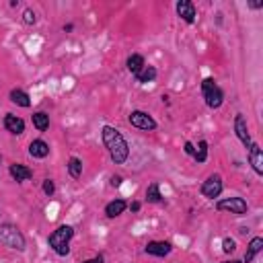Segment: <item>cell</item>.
Wrapping results in <instances>:
<instances>
[{
	"instance_id": "cell-1",
	"label": "cell",
	"mask_w": 263,
	"mask_h": 263,
	"mask_svg": "<svg viewBox=\"0 0 263 263\" xmlns=\"http://www.w3.org/2000/svg\"><path fill=\"white\" fill-rule=\"evenodd\" d=\"M101 140H103V146L111 158L113 164H125L127 158H129V144L127 140L123 138V134L113 127V125H103L101 127Z\"/></svg>"
},
{
	"instance_id": "cell-2",
	"label": "cell",
	"mask_w": 263,
	"mask_h": 263,
	"mask_svg": "<svg viewBox=\"0 0 263 263\" xmlns=\"http://www.w3.org/2000/svg\"><path fill=\"white\" fill-rule=\"evenodd\" d=\"M74 238V226L70 224H60L55 230L49 232L47 236V247L58 255V257H66L70 255V240Z\"/></svg>"
},
{
	"instance_id": "cell-3",
	"label": "cell",
	"mask_w": 263,
	"mask_h": 263,
	"mask_svg": "<svg viewBox=\"0 0 263 263\" xmlns=\"http://www.w3.org/2000/svg\"><path fill=\"white\" fill-rule=\"evenodd\" d=\"M0 242L12 251H18L23 253L27 249V238L25 234L21 232V228L12 222H2L0 224Z\"/></svg>"
},
{
	"instance_id": "cell-4",
	"label": "cell",
	"mask_w": 263,
	"mask_h": 263,
	"mask_svg": "<svg viewBox=\"0 0 263 263\" xmlns=\"http://www.w3.org/2000/svg\"><path fill=\"white\" fill-rule=\"evenodd\" d=\"M201 97H203L205 107H210V109H220L224 105V90L212 76L201 80Z\"/></svg>"
},
{
	"instance_id": "cell-5",
	"label": "cell",
	"mask_w": 263,
	"mask_h": 263,
	"mask_svg": "<svg viewBox=\"0 0 263 263\" xmlns=\"http://www.w3.org/2000/svg\"><path fill=\"white\" fill-rule=\"evenodd\" d=\"M127 123L136 129H142V132H154L158 127V121L148 111H142V109H134L127 115Z\"/></svg>"
},
{
	"instance_id": "cell-6",
	"label": "cell",
	"mask_w": 263,
	"mask_h": 263,
	"mask_svg": "<svg viewBox=\"0 0 263 263\" xmlns=\"http://www.w3.org/2000/svg\"><path fill=\"white\" fill-rule=\"evenodd\" d=\"M222 191H224V181H222V175H218V173L208 175L205 181H201V185H199V193L205 199H216L222 195Z\"/></svg>"
},
{
	"instance_id": "cell-7",
	"label": "cell",
	"mask_w": 263,
	"mask_h": 263,
	"mask_svg": "<svg viewBox=\"0 0 263 263\" xmlns=\"http://www.w3.org/2000/svg\"><path fill=\"white\" fill-rule=\"evenodd\" d=\"M216 210L226 212V214H234V216H245L249 212V203L245 197H222L216 201Z\"/></svg>"
},
{
	"instance_id": "cell-8",
	"label": "cell",
	"mask_w": 263,
	"mask_h": 263,
	"mask_svg": "<svg viewBox=\"0 0 263 263\" xmlns=\"http://www.w3.org/2000/svg\"><path fill=\"white\" fill-rule=\"evenodd\" d=\"M232 129H234V136L238 138V142L249 148L253 144V138H251V132H249V125H247V119L242 113H236L234 115V121H232Z\"/></svg>"
},
{
	"instance_id": "cell-9",
	"label": "cell",
	"mask_w": 263,
	"mask_h": 263,
	"mask_svg": "<svg viewBox=\"0 0 263 263\" xmlns=\"http://www.w3.org/2000/svg\"><path fill=\"white\" fill-rule=\"evenodd\" d=\"M247 160H249L251 168L255 171V175L263 177V150H261V146H259L255 140H253V144L247 148Z\"/></svg>"
},
{
	"instance_id": "cell-10",
	"label": "cell",
	"mask_w": 263,
	"mask_h": 263,
	"mask_svg": "<svg viewBox=\"0 0 263 263\" xmlns=\"http://www.w3.org/2000/svg\"><path fill=\"white\" fill-rule=\"evenodd\" d=\"M175 10H177L179 18L183 23H187V25H193L197 21V8H195V4L191 0H179L175 4Z\"/></svg>"
},
{
	"instance_id": "cell-11",
	"label": "cell",
	"mask_w": 263,
	"mask_h": 263,
	"mask_svg": "<svg viewBox=\"0 0 263 263\" xmlns=\"http://www.w3.org/2000/svg\"><path fill=\"white\" fill-rule=\"evenodd\" d=\"M2 125H4V129H6L8 134H12V136H23V134H25V127H27L25 119L18 117V115H14V113H4Z\"/></svg>"
},
{
	"instance_id": "cell-12",
	"label": "cell",
	"mask_w": 263,
	"mask_h": 263,
	"mask_svg": "<svg viewBox=\"0 0 263 263\" xmlns=\"http://www.w3.org/2000/svg\"><path fill=\"white\" fill-rule=\"evenodd\" d=\"M171 251H173V245H171L168 240H150V242L144 247V253H146V255L158 257V259L171 255Z\"/></svg>"
},
{
	"instance_id": "cell-13",
	"label": "cell",
	"mask_w": 263,
	"mask_h": 263,
	"mask_svg": "<svg viewBox=\"0 0 263 263\" xmlns=\"http://www.w3.org/2000/svg\"><path fill=\"white\" fill-rule=\"evenodd\" d=\"M8 175L16 183H25V181L33 179V168H29L23 162H12V164H8Z\"/></svg>"
},
{
	"instance_id": "cell-14",
	"label": "cell",
	"mask_w": 263,
	"mask_h": 263,
	"mask_svg": "<svg viewBox=\"0 0 263 263\" xmlns=\"http://www.w3.org/2000/svg\"><path fill=\"white\" fill-rule=\"evenodd\" d=\"M29 156H33V158H47L49 156V144L45 142V140H41V138H35V140H31L29 142Z\"/></svg>"
},
{
	"instance_id": "cell-15",
	"label": "cell",
	"mask_w": 263,
	"mask_h": 263,
	"mask_svg": "<svg viewBox=\"0 0 263 263\" xmlns=\"http://www.w3.org/2000/svg\"><path fill=\"white\" fill-rule=\"evenodd\" d=\"M261 251H263V236H253V238L249 240V245H247V253H245V257H242V263H253L255 257H257Z\"/></svg>"
},
{
	"instance_id": "cell-16",
	"label": "cell",
	"mask_w": 263,
	"mask_h": 263,
	"mask_svg": "<svg viewBox=\"0 0 263 263\" xmlns=\"http://www.w3.org/2000/svg\"><path fill=\"white\" fill-rule=\"evenodd\" d=\"M8 99H10V103L16 105V107H23V109H29V107H31V97H29V92L23 90V88H10Z\"/></svg>"
},
{
	"instance_id": "cell-17",
	"label": "cell",
	"mask_w": 263,
	"mask_h": 263,
	"mask_svg": "<svg viewBox=\"0 0 263 263\" xmlns=\"http://www.w3.org/2000/svg\"><path fill=\"white\" fill-rule=\"evenodd\" d=\"M125 210H127V201L121 199V197H117V199H113V201H109V203L105 205V216H107L109 220H113V218H119Z\"/></svg>"
},
{
	"instance_id": "cell-18",
	"label": "cell",
	"mask_w": 263,
	"mask_h": 263,
	"mask_svg": "<svg viewBox=\"0 0 263 263\" xmlns=\"http://www.w3.org/2000/svg\"><path fill=\"white\" fill-rule=\"evenodd\" d=\"M144 66H146V60H144L142 53H132V55H127V60H125V68H127V72H129L132 76H136Z\"/></svg>"
},
{
	"instance_id": "cell-19",
	"label": "cell",
	"mask_w": 263,
	"mask_h": 263,
	"mask_svg": "<svg viewBox=\"0 0 263 263\" xmlns=\"http://www.w3.org/2000/svg\"><path fill=\"white\" fill-rule=\"evenodd\" d=\"M156 76H158V70H156L154 66H150V64H146L134 78H136V82H140V84H148V82H154Z\"/></svg>"
},
{
	"instance_id": "cell-20",
	"label": "cell",
	"mask_w": 263,
	"mask_h": 263,
	"mask_svg": "<svg viewBox=\"0 0 263 263\" xmlns=\"http://www.w3.org/2000/svg\"><path fill=\"white\" fill-rule=\"evenodd\" d=\"M31 121H33V127L37 132H47L49 129V113H45V111H35L31 115Z\"/></svg>"
},
{
	"instance_id": "cell-21",
	"label": "cell",
	"mask_w": 263,
	"mask_h": 263,
	"mask_svg": "<svg viewBox=\"0 0 263 263\" xmlns=\"http://www.w3.org/2000/svg\"><path fill=\"white\" fill-rule=\"evenodd\" d=\"M208 154H210V146H208V140H199V142L195 144L193 160H195L197 164H201V162H205V160H208Z\"/></svg>"
},
{
	"instance_id": "cell-22",
	"label": "cell",
	"mask_w": 263,
	"mask_h": 263,
	"mask_svg": "<svg viewBox=\"0 0 263 263\" xmlns=\"http://www.w3.org/2000/svg\"><path fill=\"white\" fill-rule=\"evenodd\" d=\"M66 168H68V175L72 179H80L82 177V160L78 156H70L68 162H66Z\"/></svg>"
},
{
	"instance_id": "cell-23",
	"label": "cell",
	"mask_w": 263,
	"mask_h": 263,
	"mask_svg": "<svg viewBox=\"0 0 263 263\" xmlns=\"http://www.w3.org/2000/svg\"><path fill=\"white\" fill-rule=\"evenodd\" d=\"M146 201H148V203H162V201H164L158 183H150V185L146 187Z\"/></svg>"
},
{
	"instance_id": "cell-24",
	"label": "cell",
	"mask_w": 263,
	"mask_h": 263,
	"mask_svg": "<svg viewBox=\"0 0 263 263\" xmlns=\"http://www.w3.org/2000/svg\"><path fill=\"white\" fill-rule=\"evenodd\" d=\"M41 191L47 195V197H51L53 193H55V181L53 179H43V183H41Z\"/></svg>"
},
{
	"instance_id": "cell-25",
	"label": "cell",
	"mask_w": 263,
	"mask_h": 263,
	"mask_svg": "<svg viewBox=\"0 0 263 263\" xmlns=\"http://www.w3.org/2000/svg\"><path fill=\"white\" fill-rule=\"evenodd\" d=\"M23 23L29 25V27L35 25V23H37V12H35L33 8H25V10H23Z\"/></svg>"
},
{
	"instance_id": "cell-26",
	"label": "cell",
	"mask_w": 263,
	"mask_h": 263,
	"mask_svg": "<svg viewBox=\"0 0 263 263\" xmlns=\"http://www.w3.org/2000/svg\"><path fill=\"white\" fill-rule=\"evenodd\" d=\"M222 251H224L226 255L234 253V251H236V240L230 238V236H224V238H222Z\"/></svg>"
},
{
	"instance_id": "cell-27",
	"label": "cell",
	"mask_w": 263,
	"mask_h": 263,
	"mask_svg": "<svg viewBox=\"0 0 263 263\" xmlns=\"http://www.w3.org/2000/svg\"><path fill=\"white\" fill-rule=\"evenodd\" d=\"M183 152H185L187 156H191V158H193V152H195V144H193L191 140H185V144H183Z\"/></svg>"
},
{
	"instance_id": "cell-28",
	"label": "cell",
	"mask_w": 263,
	"mask_h": 263,
	"mask_svg": "<svg viewBox=\"0 0 263 263\" xmlns=\"http://www.w3.org/2000/svg\"><path fill=\"white\" fill-rule=\"evenodd\" d=\"M121 181H123V177H121V175H111L109 185H111V187H119V185H121Z\"/></svg>"
},
{
	"instance_id": "cell-29",
	"label": "cell",
	"mask_w": 263,
	"mask_h": 263,
	"mask_svg": "<svg viewBox=\"0 0 263 263\" xmlns=\"http://www.w3.org/2000/svg\"><path fill=\"white\" fill-rule=\"evenodd\" d=\"M82 263H105V257L99 253V255H95V257H90V259H86V261H82Z\"/></svg>"
},
{
	"instance_id": "cell-30",
	"label": "cell",
	"mask_w": 263,
	"mask_h": 263,
	"mask_svg": "<svg viewBox=\"0 0 263 263\" xmlns=\"http://www.w3.org/2000/svg\"><path fill=\"white\" fill-rule=\"evenodd\" d=\"M127 208H129L132 212H140V208H142V203H140V201H132V203H127Z\"/></svg>"
},
{
	"instance_id": "cell-31",
	"label": "cell",
	"mask_w": 263,
	"mask_h": 263,
	"mask_svg": "<svg viewBox=\"0 0 263 263\" xmlns=\"http://www.w3.org/2000/svg\"><path fill=\"white\" fill-rule=\"evenodd\" d=\"M247 6L253 10H259V8H263V2H247Z\"/></svg>"
},
{
	"instance_id": "cell-32",
	"label": "cell",
	"mask_w": 263,
	"mask_h": 263,
	"mask_svg": "<svg viewBox=\"0 0 263 263\" xmlns=\"http://www.w3.org/2000/svg\"><path fill=\"white\" fill-rule=\"evenodd\" d=\"M220 263H242V261H238V259H226V261H220Z\"/></svg>"
},
{
	"instance_id": "cell-33",
	"label": "cell",
	"mask_w": 263,
	"mask_h": 263,
	"mask_svg": "<svg viewBox=\"0 0 263 263\" xmlns=\"http://www.w3.org/2000/svg\"><path fill=\"white\" fill-rule=\"evenodd\" d=\"M18 4H21V2H18V0H10V6H12V8H16V6H18Z\"/></svg>"
},
{
	"instance_id": "cell-34",
	"label": "cell",
	"mask_w": 263,
	"mask_h": 263,
	"mask_svg": "<svg viewBox=\"0 0 263 263\" xmlns=\"http://www.w3.org/2000/svg\"><path fill=\"white\" fill-rule=\"evenodd\" d=\"M72 29H74V25H72V23H70V25H64V31H72Z\"/></svg>"
}]
</instances>
